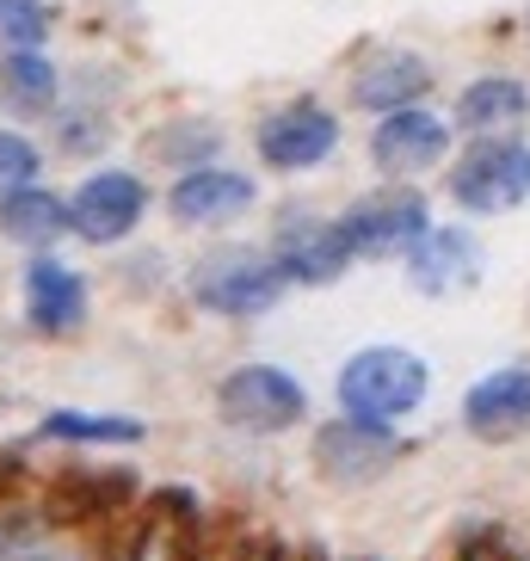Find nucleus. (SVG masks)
Returning a JSON list of instances; mask_svg holds the SVG:
<instances>
[{
	"label": "nucleus",
	"instance_id": "obj_1",
	"mask_svg": "<svg viewBox=\"0 0 530 561\" xmlns=\"http://www.w3.org/2000/svg\"><path fill=\"white\" fill-rule=\"evenodd\" d=\"M426 389H431V370H426V358L407 352V346L352 352V358L339 364V382H333L339 408H346L352 420H370V426H395V420H407V413L426 401Z\"/></svg>",
	"mask_w": 530,
	"mask_h": 561
},
{
	"label": "nucleus",
	"instance_id": "obj_2",
	"mask_svg": "<svg viewBox=\"0 0 530 561\" xmlns=\"http://www.w3.org/2000/svg\"><path fill=\"white\" fill-rule=\"evenodd\" d=\"M284 290H290L284 265L272 260V253H247V248L210 253V260H198V272H192V297H198V309L229 314V321H253V314L278 309Z\"/></svg>",
	"mask_w": 530,
	"mask_h": 561
},
{
	"label": "nucleus",
	"instance_id": "obj_3",
	"mask_svg": "<svg viewBox=\"0 0 530 561\" xmlns=\"http://www.w3.org/2000/svg\"><path fill=\"white\" fill-rule=\"evenodd\" d=\"M216 413L229 420L234 432H253V438H272V432H290L309 413V396L302 382L278 364H241L222 377L216 389Z\"/></svg>",
	"mask_w": 530,
	"mask_h": 561
},
{
	"label": "nucleus",
	"instance_id": "obj_4",
	"mask_svg": "<svg viewBox=\"0 0 530 561\" xmlns=\"http://www.w3.org/2000/svg\"><path fill=\"white\" fill-rule=\"evenodd\" d=\"M450 198L463 204L469 216L518 210L530 198V142H512V136L475 142L463 161L450 167Z\"/></svg>",
	"mask_w": 530,
	"mask_h": 561
},
{
	"label": "nucleus",
	"instance_id": "obj_5",
	"mask_svg": "<svg viewBox=\"0 0 530 561\" xmlns=\"http://www.w3.org/2000/svg\"><path fill=\"white\" fill-rule=\"evenodd\" d=\"M142 210H149L142 180L105 167V173H87V180L74 185V198H68V229L81 234V241H93V248H112V241H124V234L142 222Z\"/></svg>",
	"mask_w": 530,
	"mask_h": 561
},
{
	"label": "nucleus",
	"instance_id": "obj_6",
	"mask_svg": "<svg viewBox=\"0 0 530 561\" xmlns=\"http://www.w3.org/2000/svg\"><path fill=\"white\" fill-rule=\"evenodd\" d=\"M401 457L395 445V426H370V420H327L315 432V469L333 481V488H365V481L389 476V462Z\"/></svg>",
	"mask_w": 530,
	"mask_h": 561
},
{
	"label": "nucleus",
	"instance_id": "obj_7",
	"mask_svg": "<svg viewBox=\"0 0 530 561\" xmlns=\"http://www.w3.org/2000/svg\"><path fill=\"white\" fill-rule=\"evenodd\" d=\"M431 229L426 198L419 192H370L339 216V234L352 241V253L365 260H389V253H407L419 234Z\"/></svg>",
	"mask_w": 530,
	"mask_h": 561
},
{
	"label": "nucleus",
	"instance_id": "obj_8",
	"mask_svg": "<svg viewBox=\"0 0 530 561\" xmlns=\"http://www.w3.org/2000/svg\"><path fill=\"white\" fill-rule=\"evenodd\" d=\"M333 149H339V117L315 100L278 105V112L260 124V161L278 167V173H309V167H321Z\"/></svg>",
	"mask_w": 530,
	"mask_h": 561
},
{
	"label": "nucleus",
	"instance_id": "obj_9",
	"mask_svg": "<svg viewBox=\"0 0 530 561\" xmlns=\"http://www.w3.org/2000/svg\"><path fill=\"white\" fill-rule=\"evenodd\" d=\"M450 154V124L426 105H407V112H389L370 130V161L389 173V180H414L426 167H438Z\"/></svg>",
	"mask_w": 530,
	"mask_h": 561
},
{
	"label": "nucleus",
	"instance_id": "obj_10",
	"mask_svg": "<svg viewBox=\"0 0 530 561\" xmlns=\"http://www.w3.org/2000/svg\"><path fill=\"white\" fill-rule=\"evenodd\" d=\"M463 426L481 445H518L530 438V370L525 364H506V370H487L463 396Z\"/></svg>",
	"mask_w": 530,
	"mask_h": 561
},
{
	"label": "nucleus",
	"instance_id": "obj_11",
	"mask_svg": "<svg viewBox=\"0 0 530 561\" xmlns=\"http://www.w3.org/2000/svg\"><path fill=\"white\" fill-rule=\"evenodd\" d=\"M481 278V241L469 229H426L407 248V284L426 297H457Z\"/></svg>",
	"mask_w": 530,
	"mask_h": 561
},
{
	"label": "nucleus",
	"instance_id": "obj_12",
	"mask_svg": "<svg viewBox=\"0 0 530 561\" xmlns=\"http://www.w3.org/2000/svg\"><path fill=\"white\" fill-rule=\"evenodd\" d=\"M253 198H260V185H253L247 173H234V167H192V173L166 192L173 216L192 222V229H204V222H234V216L253 210Z\"/></svg>",
	"mask_w": 530,
	"mask_h": 561
},
{
	"label": "nucleus",
	"instance_id": "obj_13",
	"mask_svg": "<svg viewBox=\"0 0 530 561\" xmlns=\"http://www.w3.org/2000/svg\"><path fill=\"white\" fill-rule=\"evenodd\" d=\"M272 260L284 265L290 284H333V278H346V265L358 260V253H352V241L339 234V222H315V216H309V222H284Z\"/></svg>",
	"mask_w": 530,
	"mask_h": 561
},
{
	"label": "nucleus",
	"instance_id": "obj_14",
	"mask_svg": "<svg viewBox=\"0 0 530 561\" xmlns=\"http://www.w3.org/2000/svg\"><path fill=\"white\" fill-rule=\"evenodd\" d=\"M25 314L37 333H74L87 314V284L68 272L62 260H32L25 265Z\"/></svg>",
	"mask_w": 530,
	"mask_h": 561
},
{
	"label": "nucleus",
	"instance_id": "obj_15",
	"mask_svg": "<svg viewBox=\"0 0 530 561\" xmlns=\"http://www.w3.org/2000/svg\"><path fill=\"white\" fill-rule=\"evenodd\" d=\"M124 561H198V512L185 494H161L136 518L130 556Z\"/></svg>",
	"mask_w": 530,
	"mask_h": 561
},
{
	"label": "nucleus",
	"instance_id": "obj_16",
	"mask_svg": "<svg viewBox=\"0 0 530 561\" xmlns=\"http://www.w3.org/2000/svg\"><path fill=\"white\" fill-rule=\"evenodd\" d=\"M426 87H431V68L419 62V56L395 50V56H377V62L358 68V81H352V100L365 105V112H407V105L426 100Z\"/></svg>",
	"mask_w": 530,
	"mask_h": 561
},
{
	"label": "nucleus",
	"instance_id": "obj_17",
	"mask_svg": "<svg viewBox=\"0 0 530 561\" xmlns=\"http://www.w3.org/2000/svg\"><path fill=\"white\" fill-rule=\"evenodd\" d=\"M525 112H530V87L512 81V75H481V81L463 87V100H457V124L475 130V136L506 130V124H518Z\"/></svg>",
	"mask_w": 530,
	"mask_h": 561
},
{
	"label": "nucleus",
	"instance_id": "obj_18",
	"mask_svg": "<svg viewBox=\"0 0 530 561\" xmlns=\"http://www.w3.org/2000/svg\"><path fill=\"white\" fill-rule=\"evenodd\" d=\"M0 234L19 241V248H50V241L68 234V204L50 198V192H37V185H25L13 198H0Z\"/></svg>",
	"mask_w": 530,
	"mask_h": 561
},
{
	"label": "nucleus",
	"instance_id": "obj_19",
	"mask_svg": "<svg viewBox=\"0 0 530 561\" xmlns=\"http://www.w3.org/2000/svg\"><path fill=\"white\" fill-rule=\"evenodd\" d=\"M56 100V68L37 50H7L0 56V105L13 112H44Z\"/></svg>",
	"mask_w": 530,
	"mask_h": 561
},
{
	"label": "nucleus",
	"instance_id": "obj_20",
	"mask_svg": "<svg viewBox=\"0 0 530 561\" xmlns=\"http://www.w3.org/2000/svg\"><path fill=\"white\" fill-rule=\"evenodd\" d=\"M44 438H68V445H136L142 426L117 420V413H50Z\"/></svg>",
	"mask_w": 530,
	"mask_h": 561
},
{
	"label": "nucleus",
	"instance_id": "obj_21",
	"mask_svg": "<svg viewBox=\"0 0 530 561\" xmlns=\"http://www.w3.org/2000/svg\"><path fill=\"white\" fill-rule=\"evenodd\" d=\"M50 37V7L44 0H0V44L7 50H37Z\"/></svg>",
	"mask_w": 530,
	"mask_h": 561
},
{
	"label": "nucleus",
	"instance_id": "obj_22",
	"mask_svg": "<svg viewBox=\"0 0 530 561\" xmlns=\"http://www.w3.org/2000/svg\"><path fill=\"white\" fill-rule=\"evenodd\" d=\"M37 173H44V149H37L32 136L0 130V198H13V192L37 185Z\"/></svg>",
	"mask_w": 530,
	"mask_h": 561
},
{
	"label": "nucleus",
	"instance_id": "obj_23",
	"mask_svg": "<svg viewBox=\"0 0 530 561\" xmlns=\"http://www.w3.org/2000/svg\"><path fill=\"white\" fill-rule=\"evenodd\" d=\"M457 561H525L512 543H499V537H469L463 549H457Z\"/></svg>",
	"mask_w": 530,
	"mask_h": 561
},
{
	"label": "nucleus",
	"instance_id": "obj_24",
	"mask_svg": "<svg viewBox=\"0 0 530 561\" xmlns=\"http://www.w3.org/2000/svg\"><path fill=\"white\" fill-rule=\"evenodd\" d=\"M13 561H74V556H13Z\"/></svg>",
	"mask_w": 530,
	"mask_h": 561
},
{
	"label": "nucleus",
	"instance_id": "obj_25",
	"mask_svg": "<svg viewBox=\"0 0 530 561\" xmlns=\"http://www.w3.org/2000/svg\"><path fill=\"white\" fill-rule=\"evenodd\" d=\"M234 561H265V556H260V549H241V556H234Z\"/></svg>",
	"mask_w": 530,
	"mask_h": 561
}]
</instances>
